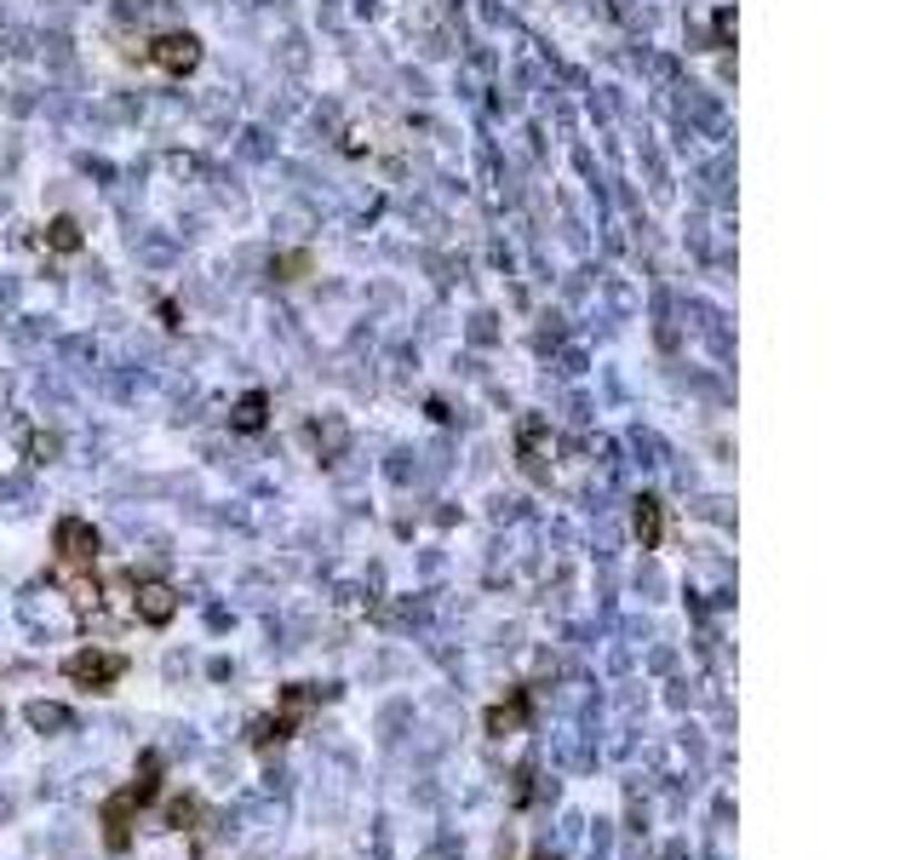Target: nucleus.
<instances>
[{"label":"nucleus","mask_w":917,"mask_h":860,"mask_svg":"<svg viewBox=\"0 0 917 860\" xmlns=\"http://www.w3.org/2000/svg\"><path fill=\"white\" fill-rule=\"evenodd\" d=\"M155 791H161V757L144 751L139 757V769H132V780L121 791H110L104 803H98V826H104V843L121 854L132 843V826H139V809L155 803Z\"/></svg>","instance_id":"obj_1"},{"label":"nucleus","mask_w":917,"mask_h":860,"mask_svg":"<svg viewBox=\"0 0 917 860\" xmlns=\"http://www.w3.org/2000/svg\"><path fill=\"white\" fill-rule=\"evenodd\" d=\"M316 706H322V688H316V683H293V688H282L276 711L253 723V746L264 751V746H282V740H293V735L304 729V717H310Z\"/></svg>","instance_id":"obj_2"},{"label":"nucleus","mask_w":917,"mask_h":860,"mask_svg":"<svg viewBox=\"0 0 917 860\" xmlns=\"http://www.w3.org/2000/svg\"><path fill=\"white\" fill-rule=\"evenodd\" d=\"M63 677H70L75 688H92V694H104L126 677V654H110V648H81L63 659Z\"/></svg>","instance_id":"obj_3"},{"label":"nucleus","mask_w":917,"mask_h":860,"mask_svg":"<svg viewBox=\"0 0 917 860\" xmlns=\"http://www.w3.org/2000/svg\"><path fill=\"white\" fill-rule=\"evenodd\" d=\"M52 551H58V562L63 569H92L98 562V551H104V540H98V528L86 522V516H58V528H52Z\"/></svg>","instance_id":"obj_4"},{"label":"nucleus","mask_w":917,"mask_h":860,"mask_svg":"<svg viewBox=\"0 0 917 860\" xmlns=\"http://www.w3.org/2000/svg\"><path fill=\"white\" fill-rule=\"evenodd\" d=\"M150 63L166 75H190L195 63H201V41L190 35V29H166V35L150 41Z\"/></svg>","instance_id":"obj_5"},{"label":"nucleus","mask_w":917,"mask_h":860,"mask_svg":"<svg viewBox=\"0 0 917 860\" xmlns=\"http://www.w3.org/2000/svg\"><path fill=\"white\" fill-rule=\"evenodd\" d=\"M132 614H139L144 625H173V614H179V591L166 585V580H139Z\"/></svg>","instance_id":"obj_6"},{"label":"nucleus","mask_w":917,"mask_h":860,"mask_svg":"<svg viewBox=\"0 0 917 860\" xmlns=\"http://www.w3.org/2000/svg\"><path fill=\"white\" fill-rule=\"evenodd\" d=\"M631 534L642 551H660L665 545V505L654 500V493H642V500L631 505Z\"/></svg>","instance_id":"obj_7"},{"label":"nucleus","mask_w":917,"mask_h":860,"mask_svg":"<svg viewBox=\"0 0 917 860\" xmlns=\"http://www.w3.org/2000/svg\"><path fill=\"white\" fill-rule=\"evenodd\" d=\"M522 471H528L533 482L551 477V424H539V419L522 424Z\"/></svg>","instance_id":"obj_8"},{"label":"nucleus","mask_w":917,"mask_h":860,"mask_svg":"<svg viewBox=\"0 0 917 860\" xmlns=\"http://www.w3.org/2000/svg\"><path fill=\"white\" fill-rule=\"evenodd\" d=\"M528 723V688H511V700H499L488 711V735H517Z\"/></svg>","instance_id":"obj_9"},{"label":"nucleus","mask_w":917,"mask_h":860,"mask_svg":"<svg viewBox=\"0 0 917 860\" xmlns=\"http://www.w3.org/2000/svg\"><path fill=\"white\" fill-rule=\"evenodd\" d=\"M47 242H52V253H81V224L75 218H52Z\"/></svg>","instance_id":"obj_10"},{"label":"nucleus","mask_w":917,"mask_h":860,"mask_svg":"<svg viewBox=\"0 0 917 860\" xmlns=\"http://www.w3.org/2000/svg\"><path fill=\"white\" fill-rule=\"evenodd\" d=\"M304 270H310V253H287V258H269V276H276V281H298Z\"/></svg>","instance_id":"obj_11"},{"label":"nucleus","mask_w":917,"mask_h":860,"mask_svg":"<svg viewBox=\"0 0 917 860\" xmlns=\"http://www.w3.org/2000/svg\"><path fill=\"white\" fill-rule=\"evenodd\" d=\"M264 424V390L242 396V408H235V430H258Z\"/></svg>","instance_id":"obj_12"},{"label":"nucleus","mask_w":917,"mask_h":860,"mask_svg":"<svg viewBox=\"0 0 917 860\" xmlns=\"http://www.w3.org/2000/svg\"><path fill=\"white\" fill-rule=\"evenodd\" d=\"M29 723H35V729H63L70 711H63V706H29Z\"/></svg>","instance_id":"obj_13"},{"label":"nucleus","mask_w":917,"mask_h":860,"mask_svg":"<svg viewBox=\"0 0 917 860\" xmlns=\"http://www.w3.org/2000/svg\"><path fill=\"white\" fill-rule=\"evenodd\" d=\"M195 815H201V803H195V798H179V803H173V815H166V820H173L179 832H184V826H190Z\"/></svg>","instance_id":"obj_14"},{"label":"nucleus","mask_w":917,"mask_h":860,"mask_svg":"<svg viewBox=\"0 0 917 860\" xmlns=\"http://www.w3.org/2000/svg\"><path fill=\"white\" fill-rule=\"evenodd\" d=\"M533 860H551V854H533Z\"/></svg>","instance_id":"obj_15"}]
</instances>
